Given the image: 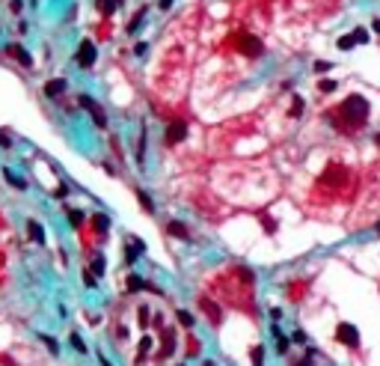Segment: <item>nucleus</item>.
<instances>
[{
	"instance_id": "1",
	"label": "nucleus",
	"mask_w": 380,
	"mask_h": 366,
	"mask_svg": "<svg viewBox=\"0 0 380 366\" xmlns=\"http://www.w3.org/2000/svg\"><path fill=\"white\" fill-rule=\"evenodd\" d=\"M368 116H371V104L365 101V95L359 92H351L341 104H336L333 111L327 114V119L345 134H357L359 128L368 125Z\"/></svg>"
},
{
	"instance_id": "2",
	"label": "nucleus",
	"mask_w": 380,
	"mask_h": 366,
	"mask_svg": "<svg viewBox=\"0 0 380 366\" xmlns=\"http://www.w3.org/2000/svg\"><path fill=\"white\" fill-rule=\"evenodd\" d=\"M336 343L348 345V348H359V327L351 321H338L336 327Z\"/></svg>"
},
{
	"instance_id": "3",
	"label": "nucleus",
	"mask_w": 380,
	"mask_h": 366,
	"mask_svg": "<svg viewBox=\"0 0 380 366\" xmlns=\"http://www.w3.org/2000/svg\"><path fill=\"white\" fill-rule=\"evenodd\" d=\"M238 51L244 54V57H261L264 54V45H261V39H258V36H250V33H244L241 36V39H238Z\"/></svg>"
},
{
	"instance_id": "4",
	"label": "nucleus",
	"mask_w": 380,
	"mask_h": 366,
	"mask_svg": "<svg viewBox=\"0 0 380 366\" xmlns=\"http://www.w3.org/2000/svg\"><path fill=\"white\" fill-rule=\"evenodd\" d=\"M95 57H98L95 45H92L89 39H84V42H81V48H78V66H81V69H92Z\"/></svg>"
},
{
	"instance_id": "5",
	"label": "nucleus",
	"mask_w": 380,
	"mask_h": 366,
	"mask_svg": "<svg viewBox=\"0 0 380 366\" xmlns=\"http://www.w3.org/2000/svg\"><path fill=\"white\" fill-rule=\"evenodd\" d=\"M81 107H86V111L92 114V119H95V125H98V128H104V125H107V116H104L101 104H98L95 98H89V95H81Z\"/></svg>"
},
{
	"instance_id": "6",
	"label": "nucleus",
	"mask_w": 380,
	"mask_h": 366,
	"mask_svg": "<svg viewBox=\"0 0 380 366\" xmlns=\"http://www.w3.org/2000/svg\"><path fill=\"white\" fill-rule=\"evenodd\" d=\"M187 137V122L184 119H175L167 125V143H181Z\"/></svg>"
},
{
	"instance_id": "7",
	"label": "nucleus",
	"mask_w": 380,
	"mask_h": 366,
	"mask_svg": "<svg viewBox=\"0 0 380 366\" xmlns=\"http://www.w3.org/2000/svg\"><path fill=\"white\" fill-rule=\"evenodd\" d=\"M199 310L211 319V324H220V321H223V310H220L211 298H199Z\"/></svg>"
},
{
	"instance_id": "8",
	"label": "nucleus",
	"mask_w": 380,
	"mask_h": 366,
	"mask_svg": "<svg viewBox=\"0 0 380 366\" xmlns=\"http://www.w3.org/2000/svg\"><path fill=\"white\" fill-rule=\"evenodd\" d=\"M175 351V331H172V327H164V343H161V357H169Z\"/></svg>"
},
{
	"instance_id": "9",
	"label": "nucleus",
	"mask_w": 380,
	"mask_h": 366,
	"mask_svg": "<svg viewBox=\"0 0 380 366\" xmlns=\"http://www.w3.org/2000/svg\"><path fill=\"white\" fill-rule=\"evenodd\" d=\"M167 232H169L172 238L190 241V229H187V224H181V221H169V224H167Z\"/></svg>"
},
{
	"instance_id": "10",
	"label": "nucleus",
	"mask_w": 380,
	"mask_h": 366,
	"mask_svg": "<svg viewBox=\"0 0 380 366\" xmlns=\"http://www.w3.org/2000/svg\"><path fill=\"white\" fill-rule=\"evenodd\" d=\"M27 232H30V238H33L36 244H45V229H42L39 221H27Z\"/></svg>"
},
{
	"instance_id": "11",
	"label": "nucleus",
	"mask_w": 380,
	"mask_h": 366,
	"mask_svg": "<svg viewBox=\"0 0 380 366\" xmlns=\"http://www.w3.org/2000/svg\"><path fill=\"white\" fill-rule=\"evenodd\" d=\"M9 54H12V57H15V60L21 63V66H27V69H33V57H30V54H27V51H24L21 45H12V48H9Z\"/></svg>"
},
{
	"instance_id": "12",
	"label": "nucleus",
	"mask_w": 380,
	"mask_h": 366,
	"mask_svg": "<svg viewBox=\"0 0 380 366\" xmlns=\"http://www.w3.org/2000/svg\"><path fill=\"white\" fill-rule=\"evenodd\" d=\"M65 87H68V84H65L63 78H54V81H48V84H45V95H51V98H57V95H60V92H63Z\"/></svg>"
},
{
	"instance_id": "13",
	"label": "nucleus",
	"mask_w": 380,
	"mask_h": 366,
	"mask_svg": "<svg viewBox=\"0 0 380 366\" xmlns=\"http://www.w3.org/2000/svg\"><path fill=\"white\" fill-rule=\"evenodd\" d=\"M336 48H338V51H354V48H357L354 33H341L338 39H336Z\"/></svg>"
},
{
	"instance_id": "14",
	"label": "nucleus",
	"mask_w": 380,
	"mask_h": 366,
	"mask_svg": "<svg viewBox=\"0 0 380 366\" xmlns=\"http://www.w3.org/2000/svg\"><path fill=\"white\" fill-rule=\"evenodd\" d=\"M92 224H95V229H98V235H107L110 232V217L107 214H92Z\"/></svg>"
},
{
	"instance_id": "15",
	"label": "nucleus",
	"mask_w": 380,
	"mask_h": 366,
	"mask_svg": "<svg viewBox=\"0 0 380 366\" xmlns=\"http://www.w3.org/2000/svg\"><path fill=\"white\" fill-rule=\"evenodd\" d=\"M119 6H122V0H98V12L101 15H113Z\"/></svg>"
},
{
	"instance_id": "16",
	"label": "nucleus",
	"mask_w": 380,
	"mask_h": 366,
	"mask_svg": "<svg viewBox=\"0 0 380 366\" xmlns=\"http://www.w3.org/2000/svg\"><path fill=\"white\" fill-rule=\"evenodd\" d=\"M351 33H354L357 45H368V42H371V30H368V27H362V24H359V27H354Z\"/></svg>"
},
{
	"instance_id": "17",
	"label": "nucleus",
	"mask_w": 380,
	"mask_h": 366,
	"mask_svg": "<svg viewBox=\"0 0 380 366\" xmlns=\"http://www.w3.org/2000/svg\"><path fill=\"white\" fill-rule=\"evenodd\" d=\"M303 111H306V101H303V95H294V98H291V111H288V114H291L294 119H300Z\"/></svg>"
},
{
	"instance_id": "18",
	"label": "nucleus",
	"mask_w": 380,
	"mask_h": 366,
	"mask_svg": "<svg viewBox=\"0 0 380 366\" xmlns=\"http://www.w3.org/2000/svg\"><path fill=\"white\" fill-rule=\"evenodd\" d=\"M137 200H140V206H143V211H148V214H151V211H155V200H151V197H148L146 191H140V188H137Z\"/></svg>"
},
{
	"instance_id": "19",
	"label": "nucleus",
	"mask_w": 380,
	"mask_h": 366,
	"mask_svg": "<svg viewBox=\"0 0 380 366\" xmlns=\"http://www.w3.org/2000/svg\"><path fill=\"white\" fill-rule=\"evenodd\" d=\"M3 176H6V182H9L12 188H18V191H24V188H27V182H24V179H18L12 170H3Z\"/></svg>"
},
{
	"instance_id": "20",
	"label": "nucleus",
	"mask_w": 380,
	"mask_h": 366,
	"mask_svg": "<svg viewBox=\"0 0 380 366\" xmlns=\"http://www.w3.org/2000/svg\"><path fill=\"white\" fill-rule=\"evenodd\" d=\"M250 357H253V366H264V345H253Z\"/></svg>"
},
{
	"instance_id": "21",
	"label": "nucleus",
	"mask_w": 380,
	"mask_h": 366,
	"mask_svg": "<svg viewBox=\"0 0 380 366\" xmlns=\"http://www.w3.org/2000/svg\"><path fill=\"white\" fill-rule=\"evenodd\" d=\"M312 71H315V75H327V71H333V63H330V60H315V63H312Z\"/></svg>"
},
{
	"instance_id": "22",
	"label": "nucleus",
	"mask_w": 380,
	"mask_h": 366,
	"mask_svg": "<svg viewBox=\"0 0 380 366\" xmlns=\"http://www.w3.org/2000/svg\"><path fill=\"white\" fill-rule=\"evenodd\" d=\"M146 286H148V283H146L143 277H137V274L128 277V292H140V289H146Z\"/></svg>"
},
{
	"instance_id": "23",
	"label": "nucleus",
	"mask_w": 380,
	"mask_h": 366,
	"mask_svg": "<svg viewBox=\"0 0 380 366\" xmlns=\"http://www.w3.org/2000/svg\"><path fill=\"white\" fill-rule=\"evenodd\" d=\"M175 319H178V324H181V327H193V324H196V321H193V316H190L187 310H178V313H175Z\"/></svg>"
},
{
	"instance_id": "24",
	"label": "nucleus",
	"mask_w": 380,
	"mask_h": 366,
	"mask_svg": "<svg viewBox=\"0 0 380 366\" xmlns=\"http://www.w3.org/2000/svg\"><path fill=\"white\" fill-rule=\"evenodd\" d=\"M318 90H321V92H327V95H330V92H336V90H338V84H336V81H333V78H324V81H318Z\"/></svg>"
},
{
	"instance_id": "25",
	"label": "nucleus",
	"mask_w": 380,
	"mask_h": 366,
	"mask_svg": "<svg viewBox=\"0 0 380 366\" xmlns=\"http://www.w3.org/2000/svg\"><path fill=\"white\" fill-rule=\"evenodd\" d=\"M143 18H146V9H140V12L134 15V21L128 24V33H137V30H140V24H143Z\"/></svg>"
},
{
	"instance_id": "26",
	"label": "nucleus",
	"mask_w": 380,
	"mask_h": 366,
	"mask_svg": "<svg viewBox=\"0 0 380 366\" xmlns=\"http://www.w3.org/2000/svg\"><path fill=\"white\" fill-rule=\"evenodd\" d=\"M137 319H140V327H148V319H151V313H148V307H146V304H140V313H137Z\"/></svg>"
},
{
	"instance_id": "27",
	"label": "nucleus",
	"mask_w": 380,
	"mask_h": 366,
	"mask_svg": "<svg viewBox=\"0 0 380 366\" xmlns=\"http://www.w3.org/2000/svg\"><path fill=\"white\" fill-rule=\"evenodd\" d=\"M68 224H71V227H81V224H84V211L71 208V211H68Z\"/></svg>"
},
{
	"instance_id": "28",
	"label": "nucleus",
	"mask_w": 380,
	"mask_h": 366,
	"mask_svg": "<svg viewBox=\"0 0 380 366\" xmlns=\"http://www.w3.org/2000/svg\"><path fill=\"white\" fill-rule=\"evenodd\" d=\"M39 337H42V343H45V345H48V348H51V351H54V354H57V351H60V343H57V340H54V337H51V334H39Z\"/></svg>"
},
{
	"instance_id": "29",
	"label": "nucleus",
	"mask_w": 380,
	"mask_h": 366,
	"mask_svg": "<svg viewBox=\"0 0 380 366\" xmlns=\"http://www.w3.org/2000/svg\"><path fill=\"white\" fill-rule=\"evenodd\" d=\"M143 158H146V134H140V143H137V161L143 164Z\"/></svg>"
},
{
	"instance_id": "30",
	"label": "nucleus",
	"mask_w": 380,
	"mask_h": 366,
	"mask_svg": "<svg viewBox=\"0 0 380 366\" xmlns=\"http://www.w3.org/2000/svg\"><path fill=\"white\" fill-rule=\"evenodd\" d=\"M276 354H279V357H285V354H288V340H285V337H279V340H276Z\"/></svg>"
},
{
	"instance_id": "31",
	"label": "nucleus",
	"mask_w": 380,
	"mask_h": 366,
	"mask_svg": "<svg viewBox=\"0 0 380 366\" xmlns=\"http://www.w3.org/2000/svg\"><path fill=\"white\" fill-rule=\"evenodd\" d=\"M312 357H315V348H306V354H303V360H297L294 366H309V363H312Z\"/></svg>"
},
{
	"instance_id": "32",
	"label": "nucleus",
	"mask_w": 380,
	"mask_h": 366,
	"mask_svg": "<svg viewBox=\"0 0 380 366\" xmlns=\"http://www.w3.org/2000/svg\"><path fill=\"white\" fill-rule=\"evenodd\" d=\"M151 345H155V340H151V337H143V340H140V354L151 351Z\"/></svg>"
},
{
	"instance_id": "33",
	"label": "nucleus",
	"mask_w": 380,
	"mask_h": 366,
	"mask_svg": "<svg viewBox=\"0 0 380 366\" xmlns=\"http://www.w3.org/2000/svg\"><path fill=\"white\" fill-rule=\"evenodd\" d=\"M238 274L244 277V283H253V280H255V274H253L250 268H244V265H238Z\"/></svg>"
},
{
	"instance_id": "34",
	"label": "nucleus",
	"mask_w": 380,
	"mask_h": 366,
	"mask_svg": "<svg viewBox=\"0 0 380 366\" xmlns=\"http://www.w3.org/2000/svg\"><path fill=\"white\" fill-rule=\"evenodd\" d=\"M71 345H74V348H78L81 354H86V345H84V340H81L78 334H71Z\"/></svg>"
},
{
	"instance_id": "35",
	"label": "nucleus",
	"mask_w": 380,
	"mask_h": 366,
	"mask_svg": "<svg viewBox=\"0 0 380 366\" xmlns=\"http://www.w3.org/2000/svg\"><path fill=\"white\" fill-rule=\"evenodd\" d=\"M92 268H95V277H98V274H104V259H101V256H95V262H92Z\"/></svg>"
},
{
	"instance_id": "36",
	"label": "nucleus",
	"mask_w": 380,
	"mask_h": 366,
	"mask_svg": "<svg viewBox=\"0 0 380 366\" xmlns=\"http://www.w3.org/2000/svg\"><path fill=\"white\" fill-rule=\"evenodd\" d=\"M84 283H86V286L92 289V286H95L98 280H95V274H92V271H84Z\"/></svg>"
},
{
	"instance_id": "37",
	"label": "nucleus",
	"mask_w": 380,
	"mask_h": 366,
	"mask_svg": "<svg viewBox=\"0 0 380 366\" xmlns=\"http://www.w3.org/2000/svg\"><path fill=\"white\" fill-rule=\"evenodd\" d=\"M291 343H306V334H303V331H294V334H291Z\"/></svg>"
},
{
	"instance_id": "38",
	"label": "nucleus",
	"mask_w": 380,
	"mask_h": 366,
	"mask_svg": "<svg viewBox=\"0 0 380 366\" xmlns=\"http://www.w3.org/2000/svg\"><path fill=\"white\" fill-rule=\"evenodd\" d=\"M371 33H380V15L371 18Z\"/></svg>"
},
{
	"instance_id": "39",
	"label": "nucleus",
	"mask_w": 380,
	"mask_h": 366,
	"mask_svg": "<svg viewBox=\"0 0 380 366\" xmlns=\"http://www.w3.org/2000/svg\"><path fill=\"white\" fill-rule=\"evenodd\" d=\"M0 146H12V140H9L6 134H0Z\"/></svg>"
},
{
	"instance_id": "40",
	"label": "nucleus",
	"mask_w": 380,
	"mask_h": 366,
	"mask_svg": "<svg viewBox=\"0 0 380 366\" xmlns=\"http://www.w3.org/2000/svg\"><path fill=\"white\" fill-rule=\"evenodd\" d=\"M98 360H101V366H113V363H110V360H107L104 354H98Z\"/></svg>"
},
{
	"instance_id": "41",
	"label": "nucleus",
	"mask_w": 380,
	"mask_h": 366,
	"mask_svg": "<svg viewBox=\"0 0 380 366\" xmlns=\"http://www.w3.org/2000/svg\"><path fill=\"white\" fill-rule=\"evenodd\" d=\"M172 6V0H161V9H169Z\"/></svg>"
},
{
	"instance_id": "42",
	"label": "nucleus",
	"mask_w": 380,
	"mask_h": 366,
	"mask_svg": "<svg viewBox=\"0 0 380 366\" xmlns=\"http://www.w3.org/2000/svg\"><path fill=\"white\" fill-rule=\"evenodd\" d=\"M374 146H377V149H380V131L374 134Z\"/></svg>"
}]
</instances>
